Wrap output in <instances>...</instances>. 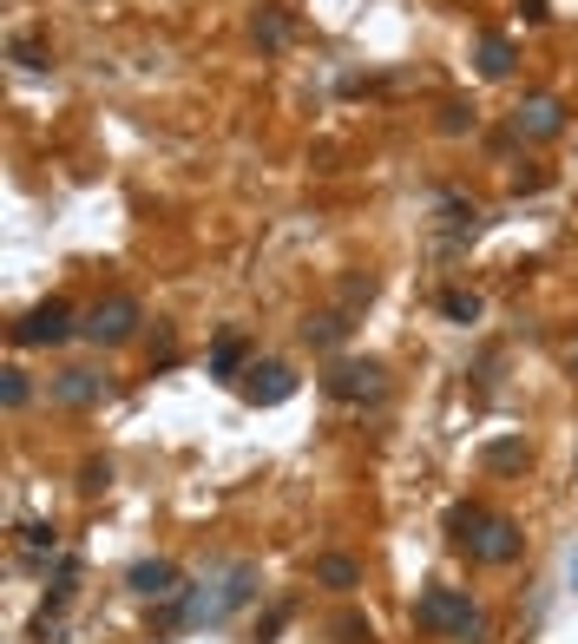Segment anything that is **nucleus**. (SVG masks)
Here are the masks:
<instances>
[{"mask_svg":"<svg viewBox=\"0 0 578 644\" xmlns=\"http://www.w3.org/2000/svg\"><path fill=\"white\" fill-rule=\"evenodd\" d=\"M250 599H257V560H230L217 579H197V586L158 599V606H165L158 625H165V632H211V625H230Z\"/></svg>","mask_w":578,"mask_h":644,"instance_id":"nucleus-1","label":"nucleus"},{"mask_svg":"<svg viewBox=\"0 0 578 644\" xmlns=\"http://www.w3.org/2000/svg\"><path fill=\"white\" fill-rule=\"evenodd\" d=\"M415 625L434 632V639H454V644H487V612L461 586H428L415 599Z\"/></svg>","mask_w":578,"mask_h":644,"instance_id":"nucleus-2","label":"nucleus"},{"mask_svg":"<svg viewBox=\"0 0 578 644\" xmlns=\"http://www.w3.org/2000/svg\"><path fill=\"white\" fill-rule=\"evenodd\" d=\"M322 395H329V402H349V408H375V402L388 395V369H382L375 355H329Z\"/></svg>","mask_w":578,"mask_h":644,"instance_id":"nucleus-3","label":"nucleus"},{"mask_svg":"<svg viewBox=\"0 0 578 644\" xmlns=\"http://www.w3.org/2000/svg\"><path fill=\"white\" fill-rule=\"evenodd\" d=\"M138 323H145V309H138V296H125V290H112V296H99V303L86 309V323H79V336H86L92 349H118V342H132V336H138Z\"/></svg>","mask_w":578,"mask_h":644,"instance_id":"nucleus-4","label":"nucleus"},{"mask_svg":"<svg viewBox=\"0 0 578 644\" xmlns=\"http://www.w3.org/2000/svg\"><path fill=\"white\" fill-rule=\"evenodd\" d=\"M66 336H79V323H72V309H66L59 296L33 303V309L13 323V342H20V349H59Z\"/></svg>","mask_w":578,"mask_h":644,"instance_id":"nucleus-5","label":"nucleus"},{"mask_svg":"<svg viewBox=\"0 0 578 644\" xmlns=\"http://www.w3.org/2000/svg\"><path fill=\"white\" fill-rule=\"evenodd\" d=\"M237 395H243L250 408H276V402H290V395H296V369H290V362H276V355H270V362H250V369H243V382H237Z\"/></svg>","mask_w":578,"mask_h":644,"instance_id":"nucleus-6","label":"nucleus"},{"mask_svg":"<svg viewBox=\"0 0 578 644\" xmlns=\"http://www.w3.org/2000/svg\"><path fill=\"white\" fill-rule=\"evenodd\" d=\"M520 546H526V533H520V520H507V513H487V527H480V540L467 546L480 566H513L520 560Z\"/></svg>","mask_w":578,"mask_h":644,"instance_id":"nucleus-7","label":"nucleus"},{"mask_svg":"<svg viewBox=\"0 0 578 644\" xmlns=\"http://www.w3.org/2000/svg\"><path fill=\"white\" fill-rule=\"evenodd\" d=\"M566 132V105L553 99V92H533L520 112H513V138H533V145H546V138H559Z\"/></svg>","mask_w":578,"mask_h":644,"instance_id":"nucleus-8","label":"nucleus"},{"mask_svg":"<svg viewBox=\"0 0 578 644\" xmlns=\"http://www.w3.org/2000/svg\"><path fill=\"white\" fill-rule=\"evenodd\" d=\"M105 395H112L105 369H86V362H79V369H59V375H53V402H59V408H99Z\"/></svg>","mask_w":578,"mask_h":644,"instance_id":"nucleus-9","label":"nucleus"},{"mask_svg":"<svg viewBox=\"0 0 578 644\" xmlns=\"http://www.w3.org/2000/svg\"><path fill=\"white\" fill-rule=\"evenodd\" d=\"M125 592H138V599H171V592H184V573H178L171 560H138V566L125 573Z\"/></svg>","mask_w":578,"mask_h":644,"instance_id":"nucleus-10","label":"nucleus"},{"mask_svg":"<svg viewBox=\"0 0 578 644\" xmlns=\"http://www.w3.org/2000/svg\"><path fill=\"white\" fill-rule=\"evenodd\" d=\"M204 369H211L217 382H243V369H250V342H243L237 329H224V336L211 342V355H204Z\"/></svg>","mask_w":578,"mask_h":644,"instance_id":"nucleus-11","label":"nucleus"},{"mask_svg":"<svg viewBox=\"0 0 578 644\" xmlns=\"http://www.w3.org/2000/svg\"><path fill=\"white\" fill-rule=\"evenodd\" d=\"M349 329H355V323H349V309H316V316L303 323V342H309V349H329V355H336V349L349 342Z\"/></svg>","mask_w":578,"mask_h":644,"instance_id":"nucleus-12","label":"nucleus"},{"mask_svg":"<svg viewBox=\"0 0 578 644\" xmlns=\"http://www.w3.org/2000/svg\"><path fill=\"white\" fill-rule=\"evenodd\" d=\"M316 586H329L336 599H349V592L362 586V560H355V553H322V560H316Z\"/></svg>","mask_w":578,"mask_h":644,"instance_id":"nucleus-13","label":"nucleus"},{"mask_svg":"<svg viewBox=\"0 0 578 644\" xmlns=\"http://www.w3.org/2000/svg\"><path fill=\"white\" fill-rule=\"evenodd\" d=\"M513 59H520V53H513V39H507V33H487V39L474 46L480 79H507V72H513Z\"/></svg>","mask_w":578,"mask_h":644,"instance_id":"nucleus-14","label":"nucleus"},{"mask_svg":"<svg viewBox=\"0 0 578 644\" xmlns=\"http://www.w3.org/2000/svg\"><path fill=\"white\" fill-rule=\"evenodd\" d=\"M250 33H257V46H263V53H283V46H290V13H283V7H257Z\"/></svg>","mask_w":578,"mask_h":644,"instance_id":"nucleus-15","label":"nucleus"},{"mask_svg":"<svg viewBox=\"0 0 578 644\" xmlns=\"http://www.w3.org/2000/svg\"><path fill=\"white\" fill-rule=\"evenodd\" d=\"M480 467H487V474H526V467H533V448H526V441H494V448L480 454Z\"/></svg>","mask_w":578,"mask_h":644,"instance_id":"nucleus-16","label":"nucleus"},{"mask_svg":"<svg viewBox=\"0 0 578 644\" xmlns=\"http://www.w3.org/2000/svg\"><path fill=\"white\" fill-rule=\"evenodd\" d=\"M480 527H487V507H474V500H461V507L447 513V540H454L461 553H467V546L480 540Z\"/></svg>","mask_w":578,"mask_h":644,"instance_id":"nucleus-17","label":"nucleus"},{"mask_svg":"<svg viewBox=\"0 0 578 644\" xmlns=\"http://www.w3.org/2000/svg\"><path fill=\"white\" fill-rule=\"evenodd\" d=\"M329 639H336V644H375V619H369V612H355V606H342V612L329 619Z\"/></svg>","mask_w":578,"mask_h":644,"instance_id":"nucleus-18","label":"nucleus"},{"mask_svg":"<svg viewBox=\"0 0 578 644\" xmlns=\"http://www.w3.org/2000/svg\"><path fill=\"white\" fill-rule=\"evenodd\" d=\"M7 53H13V66H26V72H46V66H53V46H46V39H33V33H13V39H7Z\"/></svg>","mask_w":578,"mask_h":644,"instance_id":"nucleus-19","label":"nucleus"},{"mask_svg":"<svg viewBox=\"0 0 578 644\" xmlns=\"http://www.w3.org/2000/svg\"><path fill=\"white\" fill-rule=\"evenodd\" d=\"M72 592H79V560H59V573H53V592H46V619H59V612L72 606Z\"/></svg>","mask_w":578,"mask_h":644,"instance_id":"nucleus-20","label":"nucleus"},{"mask_svg":"<svg viewBox=\"0 0 578 644\" xmlns=\"http://www.w3.org/2000/svg\"><path fill=\"white\" fill-rule=\"evenodd\" d=\"M480 309H487V303H480L474 290H441V316H447V323L467 329V323H480Z\"/></svg>","mask_w":578,"mask_h":644,"instance_id":"nucleus-21","label":"nucleus"},{"mask_svg":"<svg viewBox=\"0 0 578 644\" xmlns=\"http://www.w3.org/2000/svg\"><path fill=\"white\" fill-rule=\"evenodd\" d=\"M434 125H441V132H447V138H461V132H474V125H480V112H474V99H447V105H441V118H434Z\"/></svg>","mask_w":578,"mask_h":644,"instance_id":"nucleus-22","label":"nucleus"},{"mask_svg":"<svg viewBox=\"0 0 578 644\" xmlns=\"http://www.w3.org/2000/svg\"><path fill=\"white\" fill-rule=\"evenodd\" d=\"M375 290H382L375 276H342V290H336V309H349V316H355V309H369V303H375Z\"/></svg>","mask_w":578,"mask_h":644,"instance_id":"nucleus-23","label":"nucleus"},{"mask_svg":"<svg viewBox=\"0 0 578 644\" xmlns=\"http://www.w3.org/2000/svg\"><path fill=\"white\" fill-rule=\"evenodd\" d=\"M72 487H79L86 500H99V494L112 487V461H105V454H92V461H79V481H72Z\"/></svg>","mask_w":578,"mask_h":644,"instance_id":"nucleus-24","label":"nucleus"},{"mask_svg":"<svg viewBox=\"0 0 578 644\" xmlns=\"http://www.w3.org/2000/svg\"><path fill=\"white\" fill-rule=\"evenodd\" d=\"M20 546H26V560H46V553L59 546V533H53V520H26V527H20Z\"/></svg>","mask_w":578,"mask_h":644,"instance_id":"nucleus-25","label":"nucleus"},{"mask_svg":"<svg viewBox=\"0 0 578 644\" xmlns=\"http://www.w3.org/2000/svg\"><path fill=\"white\" fill-rule=\"evenodd\" d=\"M0 402H7V408H26V402H33V382H26V369H20V362H13V369H0Z\"/></svg>","mask_w":578,"mask_h":644,"instance_id":"nucleus-26","label":"nucleus"},{"mask_svg":"<svg viewBox=\"0 0 578 644\" xmlns=\"http://www.w3.org/2000/svg\"><path fill=\"white\" fill-rule=\"evenodd\" d=\"M283 625H290V606H270V612L257 619V644H270L276 632H283Z\"/></svg>","mask_w":578,"mask_h":644,"instance_id":"nucleus-27","label":"nucleus"},{"mask_svg":"<svg viewBox=\"0 0 578 644\" xmlns=\"http://www.w3.org/2000/svg\"><path fill=\"white\" fill-rule=\"evenodd\" d=\"M520 13H526V20H546L553 7H546V0H520Z\"/></svg>","mask_w":578,"mask_h":644,"instance_id":"nucleus-28","label":"nucleus"},{"mask_svg":"<svg viewBox=\"0 0 578 644\" xmlns=\"http://www.w3.org/2000/svg\"><path fill=\"white\" fill-rule=\"evenodd\" d=\"M566 579H573V592H578V540L566 546Z\"/></svg>","mask_w":578,"mask_h":644,"instance_id":"nucleus-29","label":"nucleus"},{"mask_svg":"<svg viewBox=\"0 0 578 644\" xmlns=\"http://www.w3.org/2000/svg\"><path fill=\"white\" fill-rule=\"evenodd\" d=\"M573 375H578V349H573Z\"/></svg>","mask_w":578,"mask_h":644,"instance_id":"nucleus-30","label":"nucleus"}]
</instances>
